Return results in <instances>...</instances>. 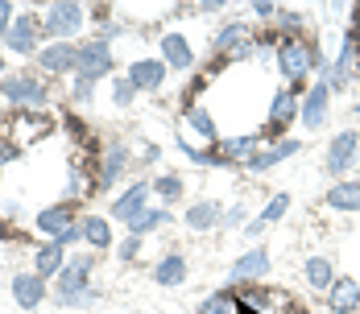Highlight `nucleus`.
I'll return each instance as SVG.
<instances>
[{
    "instance_id": "nucleus-1",
    "label": "nucleus",
    "mask_w": 360,
    "mask_h": 314,
    "mask_svg": "<svg viewBox=\"0 0 360 314\" xmlns=\"http://www.w3.org/2000/svg\"><path fill=\"white\" fill-rule=\"evenodd\" d=\"M96 265H100V252H91V248L71 252L63 273L54 277V294H50L54 306H63V310H96L100 306V285L91 281Z\"/></svg>"
},
{
    "instance_id": "nucleus-2",
    "label": "nucleus",
    "mask_w": 360,
    "mask_h": 314,
    "mask_svg": "<svg viewBox=\"0 0 360 314\" xmlns=\"http://www.w3.org/2000/svg\"><path fill=\"white\" fill-rule=\"evenodd\" d=\"M274 58H278V74H282L286 87L290 83H307V74L327 67V58L315 37H282L278 50H274Z\"/></svg>"
},
{
    "instance_id": "nucleus-3",
    "label": "nucleus",
    "mask_w": 360,
    "mask_h": 314,
    "mask_svg": "<svg viewBox=\"0 0 360 314\" xmlns=\"http://www.w3.org/2000/svg\"><path fill=\"white\" fill-rule=\"evenodd\" d=\"M0 96L17 112H46V104L54 100V87L46 74H30V70H8L0 79Z\"/></svg>"
},
{
    "instance_id": "nucleus-4",
    "label": "nucleus",
    "mask_w": 360,
    "mask_h": 314,
    "mask_svg": "<svg viewBox=\"0 0 360 314\" xmlns=\"http://www.w3.org/2000/svg\"><path fill=\"white\" fill-rule=\"evenodd\" d=\"M87 25V4L79 0H54L41 8V37L46 41H75Z\"/></svg>"
},
{
    "instance_id": "nucleus-5",
    "label": "nucleus",
    "mask_w": 360,
    "mask_h": 314,
    "mask_svg": "<svg viewBox=\"0 0 360 314\" xmlns=\"http://www.w3.org/2000/svg\"><path fill=\"white\" fill-rule=\"evenodd\" d=\"M212 50H216V58H224L228 67L232 63H245V58H257V30H252L249 21H228V25L216 30Z\"/></svg>"
},
{
    "instance_id": "nucleus-6",
    "label": "nucleus",
    "mask_w": 360,
    "mask_h": 314,
    "mask_svg": "<svg viewBox=\"0 0 360 314\" xmlns=\"http://www.w3.org/2000/svg\"><path fill=\"white\" fill-rule=\"evenodd\" d=\"M58 129V120L50 116V112H8V120H4V129H0V137H8L13 145H37V140H46L50 133Z\"/></svg>"
},
{
    "instance_id": "nucleus-7",
    "label": "nucleus",
    "mask_w": 360,
    "mask_h": 314,
    "mask_svg": "<svg viewBox=\"0 0 360 314\" xmlns=\"http://www.w3.org/2000/svg\"><path fill=\"white\" fill-rule=\"evenodd\" d=\"M116 70V54H112V41L100 34H91L87 41H79V70L75 79H87V83H104Z\"/></svg>"
},
{
    "instance_id": "nucleus-8",
    "label": "nucleus",
    "mask_w": 360,
    "mask_h": 314,
    "mask_svg": "<svg viewBox=\"0 0 360 314\" xmlns=\"http://www.w3.org/2000/svg\"><path fill=\"white\" fill-rule=\"evenodd\" d=\"M298 96L290 91V87H278L274 91V100H269V116H265V129H257V137L261 145H274V140H282L294 129V120H298Z\"/></svg>"
},
{
    "instance_id": "nucleus-9",
    "label": "nucleus",
    "mask_w": 360,
    "mask_h": 314,
    "mask_svg": "<svg viewBox=\"0 0 360 314\" xmlns=\"http://www.w3.org/2000/svg\"><path fill=\"white\" fill-rule=\"evenodd\" d=\"M0 46H4L8 54H17V58H37V50L46 46V37H41V13L21 8L17 21H13V30H8V37H4Z\"/></svg>"
},
{
    "instance_id": "nucleus-10",
    "label": "nucleus",
    "mask_w": 360,
    "mask_h": 314,
    "mask_svg": "<svg viewBox=\"0 0 360 314\" xmlns=\"http://www.w3.org/2000/svg\"><path fill=\"white\" fill-rule=\"evenodd\" d=\"M356 157H360V133H356V129H340L335 137L327 140L323 170L331 178H340V182H344V174L356 166Z\"/></svg>"
},
{
    "instance_id": "nucleus-11",
    "label": "nucleus",
    "mask_w": 360,
    "mask_h": 314,
    "mask_svg": "<svg viewBox=\"0 0 360 314\" xmlns=\"http://www.w3.org/2000/svg\"><path fill=\"white\" fill-rule=\"evenodd\" d=\"M34 67L46 74V79H63V74H71L79 70V41H46L41 50H37Z\"/></svg>"
},
{
    "instance_id": "nucleus-12",
    "label": "nucleus",
    "mask_w": 360,
    "mask_h": 314,
    "mask_svg": "<svg viewBox=\"0 0 360 314\" xmlns=\"http://www.w3.org/2000/svg\"><path fill=\"white\" fill-rule=\"evenodd\" d=\"M149 195H153V186H149L145 178H133V182H129V186L112 199L108 219H112V223H124V228H129V223H133V219L149 207Z\"/></svg>"
},
{
    "instance_id": "nucleus-13",
    "label": "nucleus",
    "mask_w": 360,
    "mask_h": 314,
    "mask_svg": "<svg viewBox=\"0 0 360 314\" xmlns=\"http://www.w3.org/2000/svg\"><path fill=\"white\" fill-rule=\"evenodd\" d=\"M129 166H133V145L129 140H104V149H100V195L129 174Z\"/></svg>"
},
{
    "instance_id": "nucleus-14",
    "label": "nucleus",
    "mask_w": 360,
    "mask_h": 314,
    "mask_svg": "<svg viewBox=\"0 0 360 314\" xmlns=\"http://www.w3.org/2000/svg\"><path fill=\"white\" fill-rule=\"evenodd\" d=\"M13 302L21 306V310H37V306H46V298L54 294L50 289V281L41 277V273H34V269H21V273H13Z\"/></svg>"
},
{
    "instance_id": "nucleus-15",
    "label": "nucleus",
    "mask_w": 360,
    "mask_h": 314,
    "mask_svg": "<svg viewBox=\"0 0 360 314\" xmlns=\"http://www.w3.org/2000/svg\"><path fill=\"white\" fill-rule=\"evenodd\" d=\"M327 116H331V87H327L323 79H315L311 91H307L302 104H298V124L315 133V129H323L327 124Z\"/></svg>"
},
{
    "instance_id": "nucleus-16",
    "label": "nucleus",
    "mask_w": 360,
    "mask_h": 314,
    "mask_svg": "<svg viewBox=\"0 0 360 314\" xmlns=\"http://www.w3.org/2000/svg\"><path fill=\"white\" fill-rule=\"evenodd\" d=\"M298 153H302V140H298V137H282V140H274V145H261V149H257V157H252L245 170L257 174V178H265L269 170H278L282 162L298 157Z\"/></svg>"
},
{
    "instance_id": "nucleus-17",
    "label": "nucleus",
    "mask_w": 360,
    "mask_h": 314,
    "mask_svg": "<svg viewBox=\"0 0 360 314\" xmlns=\"http://www.w3.org/2000/svg\"><path fill=\"white\" fill-rule=\"evenodd\" d=\"M124 79L137 87V96H141V91H149V96H153V91H162V87H166L170 67H166L162 58H133V63L124 67Z\"/></svg>"
},
{
    "instance_id": "nucleus-18",
    "label": "nucleus",
    "mask_w": 360,
    "mask_h": 314,
    "mask_svg": "<svg viewBox=\"0 0 360 314\" xmlns=\"http://www.w3.org/2000/svg\"><path fill=\"white\" fill-rule=\"evenodd\" d=\"M274 269V256H269V248H249V252H240L232 265H228V273L236 285H257V281H265V273Z\"/></svg>"
},
{
    "instance_id": "nucleus-19",
    "label": "nucleus",
    "mask_w": 360,
    "mask_h": 314,
    "mask_svg": "<svg viewBox=\"0 0 360 314\" xmlns=\"http://www.w3.org/2000/svg\"><path fill=\"white\" fill-rule=\"evenodd\" d=\"M71 223H79V203H50V207H41L34 215V228L46 236V240H54V236H63Z\"/></svg>"
},
{
    "instance_id": "nucleus-20",
    "label": "nucleus",
    "mask_w": 360,
    "mask_h": 314,
    "mask_svg": "<svg viewBox=\"0 0 360 314\" xmlns=\"http://www.w3.org/2000/svg\"><path fill=\"white\" fill-rule=\"evenodd\" d=\"M257 149H261V137L257 133H240V137H224L216 145V153H219V162H224V170H232V166H249L252 157H257Z\"/></svg>"
},
{
    "instance_id": "nucleus-21",
    "label": "nucleus",
    "mask_w": 360,
    "mask_h": 314,
    "mask_svg": "<svg viewBox=\"0 0 360 314\" xmlns=\"http://www.w3.org/2000/svg\"><path fill=\"white\" fill-rule=\"evenodd\" d=\"M323 298H327V314H360V281L352 273H340Z\"/></svg>"
},
{
    "instance_id": "nucleus-22",
    "label": "nucleus",
    "mask_w": 360,
    "mask_h": 314,
    "mask_svg": "<svg viewBox=\"0 0 360 314\" xmlns=\"http://www.w3.org/2000/svg\"><path fill=\"white\" fill-rule=\"evenodd\" d=\"M79 228H83V248H91V252H108L116 248V236H112V219L108 215H96V211H87V215H79Z\"/></svg>"
},
{
    "instance_id": "nucleus-23",
    "label": "nucleus",
    "mask_w": 360,
    "mask_h": 314,
    "mask_svg": "<svg viewBox=\"0 0 360 314\" xmlns=\"http://www.w3.org/2000/svg\"><path fill=\"white\" fill-rule=\"evenodd\" d=\"M158 58L166 63L170 70H191L195 67V41L186 34H162V41H158Z\"/></svg>"
},
{
    "instance_id": "nucleus-24",
    "label": "nucleus",
    "mask_w": 360,
    "mask_h": 314,
    "mask_svg": "<svg viewBox=\"0 0 360 314\" xmlns=\"http://www.w3.org/2000/svg\"><path fill=\"white\" fill-rule=\"evenodd\" d=\"M149 277H153V285H162V289H179L182 281L191 277V265H186V256H182V252H166V256H158V261H153Z\"/></svg>"
},
{
    "instance_id": "nucleus-25",
    "label": "nucleus",
    "mask_w": 360,
    "mask_h": 314,
    "mask_svg": "<svg viewBox=\"0 0 360 314\" xmlns=\"http://www.w3.org/2000/svg\"><path fill=\"white\" fill-rule=\"evenodd\" d=\"M67 256H71V248L63 244V240H41V244H34V273H41L46 281H54L63 273Z\"/></svg>"
},
{
    "instance_id": "nucleus-26",
    "label": "nucleus",
    "mask_w": 360,
    "mask_h": 314,
    "mask_svg": "<svg viewBox=\"0 0 360 314\" xmlns=\"http://www.w3.org/2000/svg\"><path fill=\"white\" fill-rule=\"evenodd\" d=\"M323 207L335 211V215H356L360 211V178H344V182L327 186Z\"/></svg>"
},
{
    "instance_id": "nucleus-27",
    "label": "nucleus",
    "mask_w": 360,
    "mask_h": 314,
    "mask_svg": "<svg viewBox=\"0 0 360 314\" xmlns=\"http://www.w3.org/2000/svg\"><path fill=\"white\" fill-rule=\"evenodd\" d=\"M182 219H186L191 232H216V228H224V207L216 199H195L191 207L182 211Z\"/></svg>"
},
{
    "instance_id": "nucleus-28",
    "label": "nucleus",
    "mask_w": 360,
    "mask_h": 314,
    "mask_svg": "<svg viewBox=\"0 0 360 314\" xmlns=\"http://www.w3.org/2000/svg\"><path fill=\"white\" fill-rule=\"evenodd\" d=\"M335 277H340V273H335V261L323 256V252H315V256L302 261V281H307L315 294H327V289L335 285Z\"/></svg>"
},
{
    "instance_id": "nucleus-29",
    "label": "nucleus",
    "mask_w": 360,
    "mask_h": 314,
    "mask_svg": "<svg viewBox=\"0 0 360 314\" xmlns=\"http://www.w3.org/2000/svg\"><path fill=\"white\" fill-rule=\"evenodd\" d=\"M182 124L203 140V145H219V129H216L212 112H207L203 104H186V107H182Z\"/></svg>"
},
{
    "instance_id": "nucleus-30",
    "label": "nucleus",
    "mask_w": 360,
    "mask_h": 314,
    "mask_svg": "<svg viewBox=\"0 0 360 314\" xmlns=\"http://www.w3.org/2000/svg\"><path fill=\"white\" fill-rule=\"evenodd\" d=\"M149 186H153V195L162 199V207H174V203L186 199V182H182L179 174H166V170H162V174H153Z\"/></svg>"
},
{
    "instance_id": "nucleus-31",
    "label": "nucleus",
    "mask_w": 360,
    "mask_h": 314,
    "mask_svg": "<svg viewBox=\"0 0 360 314\" xmlns=\"http://www.w3.org/2000/svg\"><path fill=\"white\" fill-rule=\"evenodd\" d=\"M166 223H170V207H145L141 215H137V219L129 223V236H141V240H145V236L162 232Z\"/></svg>"
},
{
    "instance_id": "nucleus-32",
    "label": "nucleus",
    "mask_w": 360,
    "mask_h": 314,
    "mask_svg": "<svg viewBox=\"0 0 360 314\" xmlns=\"http://www.w3.org/2000/svg\"><path fill=\"white\" fill-rule=\"evenodd\" d=\"M179 153L186 162H195V166H203V170H224V162H219L216 145H191L186 137H179Z\"/></svg>"
},
{
    "instance_id": "nucleus-33",
    "label": "nucleus",
    "mask_w": 360,
    "mask_h": 314,
    "mask_svg": "<svg viewBox=\"0 0 360 314\" xmlns=\"http://www.w3.org/2000/svg\"><path fill=\"white\" fill-rule=\"evenodd\" d=\"M63 133H67V137L79 145V149H91V145H100V140H96V133L87 129V120H83L79 112H63Z\"/></svg>"
},
{
    "instance_id": "nucleus-34",
    "label": "nucleus",
    "mask_w": 360,
    "mask_h": 314,
    "mask_svg": "<svg viewBox=\"0 0 360 314\" xmlns=\"http://www.w3.org/2000/svg\"><path fill=\"white\" fill-rule=\"evenodd\" d=\"M195 314H236V294L232 289H216V294H207L195 306Z\"/></svg>"
},
{
    "instance_id": "nucleus-35",
    "label": "nucleus",
    "mask_w": 360,
    "mask_h": 314,
    "mask_svg": "<svg viewBox=\"0 0 360 314\" xmlns=\"http://www.w3.org/2000/svg\"><path fill=\"white\" fill-rule=\"evenodd\" d=\"M274 30H278V37H307V34H302V30H307V17H302L298 8H286V4H282V13H278Z\"/></svg>"
},
{
    "instance_id": "nucleus-36",
    "label": "nucleus",
    "mask_w": 360,
    "mask_h": 314,
    "mask_svg": "<svg viewBox=\"0 0 360 314\" xmlns=\"http://www.w3.org/2000/svg\"><path fill=\"white\" fill-rule=\"evenodd\" d=\"M133 100H137V87H133L124 74H112V107H116V112H129Z\"/></svg>"
},
{
    "instance_id": "nucleus-37",
    "label": "nucleus",
    "mask_w": 360,
    "mask_h": 314,
    "mask_svg": "<svg viewBox=\"0 0 360 314\" xmlns=\"http://www.w3.org/2000/svg\"><path fill=\"white\" fill-rule=\"evenodd\" d=\"M286 211H290V195H286V190H278V195H269V203L261 207L257 219H261V223H282V219H286Z\"/></svg>"
},
{
    "instance_id": "nucleus-38",
    "label": "nucleus",
    "mask_w": 360,
    "mask_h": 314,
    "mask_svg": "<svg viewBox=\"0 0 360 314\" xmlns=\"http://www.w3.org/2000/svg\"><path fill=\"white\" fill-rule=\"evenodd\" d=\"M96 87L100 83H87V79H71V87H67V100L75 107H91L96 104Z\"/></svg>"
},
{
    "instance_id": "nucleus-39",
    "label": "nucleus",
    "mask_w": 360,
    "mask_h": 314,
    "mask_svg": "<svg viewBox=\"0 0 360 314\" xmlns=\"http://www.w3.org/2000/svg\"><path fill=\"white\" fill-rule=\"evenodd\" d=\"M249 13H252V21H261V25H274V21H278V13H282V4H278V0H252Z\"/></svg>"
},
{
    "instance_id": "nucleus-40",
    "label": "nucleus",
    "mask_w": 360,
    "mask_h": 314,
    "mask_svg": "<svg viewBox=\"0 0 360 314\" xmlns=\"http://www.w3.org/2000/svg\"><path fill=\"white\" fill-rule=\"evenodd\" d=\"M141 248H145L141 236H124V240H116V261H120V265H133V261L141 256Z\"/></svg>"
},
{
    "instance_id": "nucleus-41",
    "label": "nucleus",
    "mask_w": 360,
    "mask_h": 314,
    "mask_svg": "<svg viewBox=\"0 0 360 314\" xmlns=\"http://www.w3.org/2000/svg\"><path fill=\"white\" fill-rule=\"evenodd\" d=\"M87 21L96 25V34H100V30H108V25H112V4H87Z\"/></svg>"
},
{
    "instance_id": "nucleus-42",
    "label": "nucleus",
    "mask_w": 360,
    "mask_h": 314,
    "mask_svg": "<svg viewBox=\"0 0 360 314\" xmlns=\"http://www.w3.org/2000/svg\"><path fill=\"white\" fill-rule=\"evenodd\" d=\"M17 13H21V8H17L13 0H0V41L8 37V30H13V21H17Z\"/></svg>"
},
{
    "instance_id": "nucleus-43",
    "label": "nucleus",
    "mask_w": 360,
    "mask_h": 314,
    "mask_svg": "<svg viewBox=\"0 0 360 314\" xmlns=\"http://www.w3.org/2000/svg\"><path fill=\"white\" fill-rule=\"evenodd\" d=\"M21 153H25L21 145H13L8 137H0V170H4V166H13V162H21Z\"/></svg>"
},
{
    "instance_id": "nucleus-44",
    "label": "nucleus",
    "mask_w": 360,
    "mask_h": 314,
    "mask_svg": "<svg viewBox=\"0 0 360 314\" xmlns=\"http://www.w3.org/2000/svg\"><path fill=\"white\" fill-rule=\"evenodd\" d=\"M245 223H249V211L240 207V203L236 207H224V228H245Z\"/></svg>"
},
{
    "instance_id": "nucleus-45",
    "label": "nucleus",
    "mask_w": 360,
    "mask_h": 314,
    "mask_svg": "<svg viewBox=\"0 0 360 314\" xmlns=\"http://www.w3.org/2000/svg\"><path fill=\"white\" fill-rule=\"evenodd\" d=\"M224 8H228L224 0H199V4H195V13H203V17H212V13H224Z\"/></svg>"
},
{
    "instance_id": "nucleus-46",
    "label": "nucleus",
    "mask_w": 360,
    "mask_h": 314,
    "mask_svg": "<svg viewBox=\"0 0 360 314\" xmlns=\"http://www.w3.org/2000/svg\"><path fill=\"white\" fill-rule=\"evenodd\" d=\"M137 157H141V166H153V162L162 157V149H158V145H141V153H137Z\"/></svg>"
},
{
    "instance_id": "nucleus-47",
    "label": "nucleus",
    "mask_w": 360,
    "mask_h": 314,
    "mask_svg": "<svg viewBox=\"0 0 360 314\" xmlns=\"http://www.w3.org/2000/svg\"><path fill=\"white\" fill-rule=\"evenodd\" d=\"M265 228H269V223H261V219H249V223H245V240H257Z\"/></svg>"
},
{
    "instance_id": "nucleus-48",
    "label": "nucleus",
    "mask_w": 360,
    "mask_h": 314,
    "mask_svg": "<svg viewBox=\"0 0 360 314\" xmlns=\"http://www.w3.org/2000/svg\"><path fill=\"white\" fill-rule=\"evenodd\" d=\"M286 314H307V310H302V306H298V302H294V310H286Z\"/></svg>"
},
{
    "instance_id": "nucleus-49",
    "label": "nucleus",
    "mask_w": 360,
    "mask_h": 314,
    "mask_svg": "<svg viewBox=\"0 0 360 314\" xmlns=\"http://www.w3.org/2000/svg\"><path fill=\"white\" fill-rule=\"evenodd\" d=\"M352 112H356V116H360V100H356V104H352Z\"/></svg>"
},
{
    "instance_id": "nucleus-50",
    "label": "nucleus",
    "mask_w": 360,
    "mask_h": 314,
    "mask_svg": "<svg viewBox=\"0 0 360 314\" xmlns=\"http://www.w3.org/2000/svg\"><path fill=\"white\" fill-rule=\"evenodd\" d=\"M356 79H360V54H356Z\"/></svg>"
},
{
    "instance_id": "nucleus-51",
    "label": "nucleus",
    "mask_w": 360,
    "mask_h": 314,
    "mask_svg": "<svg viewBox=\"0 0 360 314\" xmlns=\"http://www.w3.org/2000/svg\"><path fill=\"white\" fill-rule=\"evenodd\" d=\"M0 182H4V178H0Z\"/></svg>"
}]
</instances>
